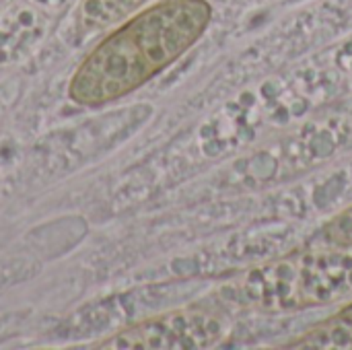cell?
I'll return each instance as SVG.
<instances>
[{
  "label": "cell",
  "instance_id": "cell-1",
  "mask_svg": "<svg viewBox=\"0 0 352 350\" xmlns=\"http://www.w3.org/2000/svg\"><path fill=\"white\" fill-rule=\"evenodd\" d=\"M208 0H161L128 17L78 64L68 97L85 107L116 101L179 60L208 29Z\"/></svg>",
  "mask_w": 352,
  "mask_h": 350
},
{
  "label": "cell",
  "instance_id": "cell-2",
  "mask_svg": "<svg viewBox=\"0 0 352 350\" xmlns=\"http://www.w3.org/2000/svg\"><path fill=\"white\" fill-rule=\"evenodd\" d=\"M219 295L243 309L299 311L352 297V248H305L252 266L227 281Z\"/></svg>",
  "mask_w": 352,
  "mask_h": 350
},
{
  "label": "cell",
  "instance_id": "cell-3",
  "mask_svg": "<svg viewBox=\"0 0 352 350\" xmlns=\"http://www.w3.org/2000/svg\"><path fill=\"white\" fill-rule=\"evenodd\" d=\"M229 332L231 320L225 311L214 307H182L136 322L93 344V349H210L227 338Z\"/></svg>",
  "mask_w": 352,
  "mask_h": 350
},
{
  "label": "cell",
  "instance_id": "cell-4",
  "mask_svg": "<svg viewBox=\"0 0 352 350\" xmlns=\"http://www.w3.org/2000/svg\"><path fill=\"white\" fill-rule=\"evenodd\" d=\"M283 349L289 350H352V301L309 328Z\"/></svg>",
  "mask_w": 352,
  "mask_h": 350
},
{
  "label": "cell",
  "instance_id": "cell-5",
  "mask_svg": "<svg viewBox=\"0 0 352 350\" xmlns=\"http://www.w3.org/2000/svg\"><path fill=\"white\" fill-rule=\"evenodd\" d=\"M146 0H80L78 27L85 33L109 29L144 6Z\"/></svg>",
  "mask_w": 352,
  "mask_h": 350
},
{
  "label": "cell",
  "instance_id": "cell-6",
  "mask_svg": "<svg viewBox=\"0 0 352 350\" xmlns=\"http://www.w3.org/2000/svg\"><path fill=\"white\" fill-rule=\"evenodd\" d=\"M320 237H322V243H328V245L352 248V204L324 225Z\"/></svg>",
  "mask_w": 352,
  "mask_h": 350
}]
</instances>
